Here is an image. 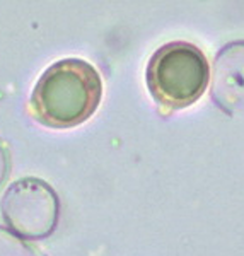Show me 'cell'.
<instances>
[{"mask_svg":"<svg viewBox=\"0 0 244 256\" xmlns=\"http://www.w3.org/2000/svg\"><path fill=\"white\" fill-rule=\"evenodd\" d=\"M212 101L227 114H244V40L218 50L214 60Z\"/></svg>","mask_w":244,"mask_h":256,"instance_id":"cell-4","label":"cell"},{"mask_svg":"<svg viewBox=\"0 0 244 256\" xmlns=\"http://www.w3.org/2000/svg\"><path fill=\"white\" fill-rule=\"evenodd\" d=\"M102 80L98 70L80 58L55 62L36 82L31 110L40 123L53 128L77 126L98 110Z\"/></svg>","mask_w":244,"mask_h":256,"instance_id":"cell-1","label":"cell"},{"mask_svg":"<svg viewBox=\"0 0 244 256\" xmlns=\"http://www.w3.org/2000/svg\"><path fill=\"white\" fill-rule=\"evenodd\" d=\"M152 99L162 110H184L204 96L210 80V65L200 48L172 41L150 56L146 74Z\"/></svg>","mask_w":244,"mask_h":256,"instance_id":"cell-2","label":"cell"},{"mask_svg":"<svg viewBox=\"0 0 244 256\" xmlns=\"http://www.w3.org/2000/svg\"><path fill=\"white\" fill-rule=\"evenodd\" d=\"M7 172H9V159H7L6 148L0 146V184L4 183Z\"/></svg>","mask_w":244,"mask_h":256,"instance_id":"cell-5","label":"cell"},{"mask_svg":"<svg viewBox=\"0 0 244 256\" xmlns=\"http://www.w3.org/2000/svg\"><path fill=\"white\" fill-rule=\"evenodd\" d=\"M2 217L12 234L20 239H44L58 224L60 202L55 190L38 178L12 183L2 198Z\"/></svg>","mask_w":244,"mask_h":256,"instance_id":"cell-3","label":"cell"}]
</instances>
